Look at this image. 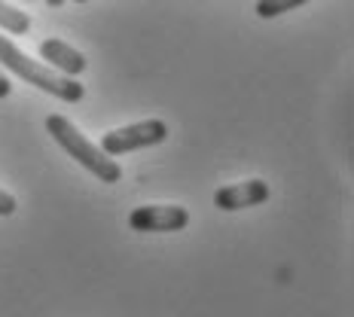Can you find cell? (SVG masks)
Masks as SVG:
<instances>
[{
  "mask_svg": "<svg viewBox=\"0 0 354 317\" xmlns=\"http://www.w3.org/2000/svg\"><path fill=\"white\" fill-rule=\"evenodd\" d=\"M16 211H19L16 195H10L6 189H0V217H12Z\"/></svg>",
  "mask_w": 354,
  "mask_h": 317,
  "instance_id": "9c48e42d",
  "label": "cell"
},
{
  "mask_svg": "<svg viewBox=\"0 0 354 317\" xmlns=\"http://www.w3.org/2000/svg\"><path fill=\"white\" fill-rule=\"evenodd\" d=\"M0 68L12 70L19 79H25L28 86H37L40 92L53 95V98L64 101V104H80L86 95V88L73 77H62V73H55L53 68H46V64L34 61L31 55H25L16 43L3 34H0Z\"/></svg>",
  "mask_w": 354,
  "mask_h": 317,
  "instance_id": "6da1fadb",
  "label": "cell"
},
{
  "mask_svg": "<svg viewBox=\"0 0 354 317\" xmlns=\"http://www.w3.org/2000/svg\"><path fill=\"white\" fill-rule=\"evenodd\" d=\"M40 55H43V61H49V68L55 73H62V77H77V73H83L88 68L86 55L80 52V49H73L71 43L58 40V37H46V40L40 43Z\"/></svg>",
  "mask_w": 354,
  "mask_h": 317,
  "instance_id": "8992f818",
  "label": "cell"
},
{
  "mask_svg": "<svg viewBox=\"0 0 354 317\" xmlns=\"http://www.w3.org/2000/svg\"><path fill=\"white\" fill-rule=\"evenodd\" d=\"M272 189L266 180H241L232 186H220L214 193V208L220 211H245V208H257V204L269 202Z\"/></svg>",
  "mask_w": 354,
  "mask_h": 317,
  "instance_id": "5b68a950",
  "label": "cell"
},
{
  "mask_svg": "<svg viewBox=\"0 0 354 317\" xmlns=\"http://www.w3.org/2000/svg\"><path fill=\"white\" fill-rule=\"evenodd\" d=\"M10 92H12V83H10V77L3 73V68H0V98H10Z\"/></svg>",
  "mask_w": 354,
  "mask_h": 317,
  "instance_id": "30bf717a",
  "label": "cell"
},
{
  "mask_svg": "<svg viewBox=\"0 0 354 317\" xmlns=\"http://www.w3.org/2000/svg\"><path fill=\"white\" fill-rule=\"evenodd\" d=\"M302 3H308V0H257V16L275 19V16H284V12H293Z\"/></svg>",
  "mask_w": 354,
  "mask_h": 317,
  "instance_id": "ba28073f",
  "label": "cell"
},
{
  "mask_svg": "<svg viewBox=\"0 0 354 317\" xmlns=\"http://www.w3.org/2000/svg\"><path fill=\"white\" fill-rule=\"evenodd\" d=\"M46 3H49V6H62L64 0H46Z\"/></svg>",
  "mask_w": 354,
  "mask_h": 317,
  "instance_id": "8fae6325",
  "label": "cell"
},
{
  "mask_svg": "<svg viewBox=\"0 0 354 317\" xmlns=\"http://www.w3.org/2000/svg\"><path fill=\"white\" fill-rule=\"evenodd\" d=\"M73 3H88V0H73Z\"/></svg>",
  "mask_w": 354,
  "mask_h": 317,
  "instance_id": "7c38bea8",
  "label": "cell"
},
{
  "mask_svg": "<svg viewBox=\"0 0 354 317\" xmlns=\"http://www.w3.org/2000/svg\"><path fill=\"white\" fill-rule=\"evenodd\" d=\"M46 131L53 135V141L68 153L71 159H77L92 177H98L101 183H120L122 180V165L116 159H110L98 144H92L83 131L73 125L68 116L53 113L46 116Z\"/></svg>",
  "mask_w": 354,
  "mask_h": 317,
  "instance_id": "7a4b0ae2",
  "label": "cell"
},
{
  "mask_svg": "<svg viewBox=\"0 0 354 317\" xmlns=\"http://www.w3.org/2000/svg\"><path fill=\"white\" fill-rule=\"evenodd\" d=\"M135 232H180L189 226V211L183 204H144L129 213Z\"/></svg>",
  "mask_w": 354,
  "mask_h": 317,
  "instance_id": "277c9868",
  "label": "cell"
},
{
  "mask_svg": "<svg viewBox=\"0 0 354 317\" xmlns=\"http://www.w3.org/2000/svg\"><path fill=\"white\" fill-rule=\"evenodd\" d=\"M168 137V125L162 119H144L135 125H125V128H113L101 137V150L107 153L110 159L125 156V153L144 150V146H156Z\"/></svg>",
  "mask_w": 354,
  "mask_h": 317,
  "instance_id": "3957f363",
  "label": "cell"
},
{
  "mask_svg": "<svg viewBox=\"0 0 354 317\" xmlns=\"http://www.w3.org/2000/svg\"><path fill=\"white\" fill-rule=\"evenodd\" d=\"M0 28H3L6 34H12V37H21V34L31 31V16L21 12L19 6L3 3V0H0Z\"/></svg>",
  "mask_w": 354,
  "mask_h": 317,
  "instance_id": "52a82bcc",
  "label": "cell"
}]
</instances>
